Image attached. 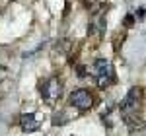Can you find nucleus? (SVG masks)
I'll return each instance as SVG.
<instances>
[{"mask_svg":"<svg viewBox=\"0 0 146 136\" xmlns=\"http://www.w3.org/2000/svg\"><path fill=\"white\" fill-rule=\"evenodd\" d=\"M94 78L98 80V86H100L101 90H105L115 80V72H113L111 62L105 60V58H98L94 62Z\"/></svg>","mask_w":146,"mask_h":136,"instance_id":"obj_1","label":"nucleus"},{"mask_svg":"<svg viewBox=\"0 0 146 136\" xmlns=\"http://www.w3.org/2000/svg\"><path fill=\"white\" fill-rule=\"evenodd\" d=\"M39 93H41V97L45 99V101H55L58 99V95H60V82L56 78H49L45 80L41 86H39Z\"/></svg>","mask_w":146,"mask_h":136,"instance_id":"obj_2","label":"nucleus"},{"mask_svg":"<svg viewBox=\"0 0 146 136\" xmlns=\"http://www.w3.org/2000/svg\"><path fill=\"white\" fill-rule=\"evenodd\" d=\"M68 103L72 107H76L80 111H86L92 107V95L88 90H74L70 95H68Z\"/></svg>","mask_w":146,"mask_h":136,"instance_id":"obj_3","label":"nucleus"},{"mask_svg":"<svg viewBox=\"0 0 146 136\" xmlns=\"http://www.w3.org/2000/svg\"><path fill=\"white\" fill-rule=\"evenodd\" d=\"M138 95H140L138 88H131V90H129V93L125 95V99L121 101V111H123V113H129V111L136 109V105H138Z\"/></svg>","mask_w":146,"mask_h":136,"instance_id":"obj_4","label":"nucleus"},{"mask_svg":"<svg viewBox=\"0 0 146 136\" xmlns=\"http://www.w3.org/2000/svg\"><path fill=\"white\" fill-rule=\"evenodd\" d=\"M20 125H22V130L23 132H35L39 128V121L35 119L33 113H23L20 117Z\"/></svg>","mask_w":146,"mask_h":136,"instance_id":"obj_5","label":"nucleus"},{"mask_svg":"<svg viewBox=\"0 0 146 136\" xmlns=\"http://www.w3.org/2000/svg\"><path fill=\"white\" fill-rule=\"evenodd\" d=\"M64 123H66V119H64L62 115H58V113H56L55 117H53V125H64Z\"/></svg>","mask_w":146,"mask_h":136,"instance_id":"obj_6","label":"nucleus"},{"mask_svg":"<svg viewBox=\"0 0 146 136\" xmlns=\"http://www.w3.org/2000/svg\"><path fill=\"white\" fill-rule=\"evenodd\" d=\"M133 23H135V16H133V14H127V16H125V25H127V27H133Z\"/></svg>","mask_w":146,"mask_h":136,"instance_id":"obj_7","label":"nucleus"},{"mask_svg":"<svg viewBox=\"0 0 146 136\" xmlns=\"http://www.w3.org/2000/svg\"><path fill=\"white\" fill-rule=\"evenodd\" d=\"M78 76H80V78H84V76H86V68H84V66L78 68Z\"/></svg>","mask_w":146,"mask_h":136,"instance_id":"obj_8","label":"nucleus"}]
</instances>
